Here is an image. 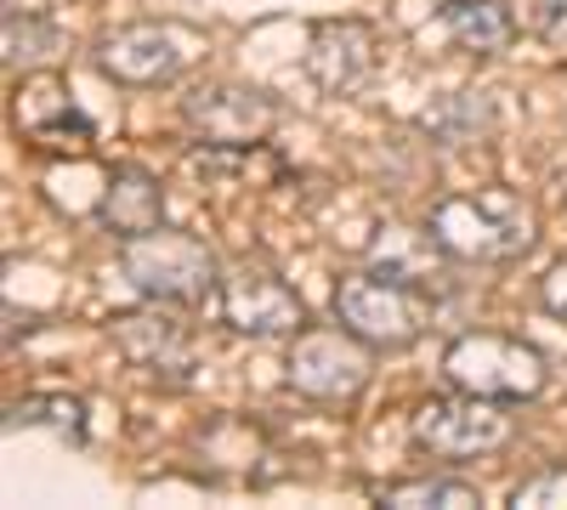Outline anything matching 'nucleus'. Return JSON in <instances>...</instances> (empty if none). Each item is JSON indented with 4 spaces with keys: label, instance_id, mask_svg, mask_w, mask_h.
<instances>
[{
    "label": "nucleus",
    "instance_id": "nucleus-1",
    "mask_svg": "<svg viewBox=\"0 0 567 510\" xmlns=\"http://www.w3.org/2000/svg\"><path fill=\"white\" fill-rule=\"evenodd\" d=\"M425 233L432 244L454 261H477V267H499L528 256L539 227L523 194L511 188H477V194H443L425 210Z\"/></svg>",
    "mask_w": 567,
    "mask_h": 510
},
{
    "label": "nucleus",
    "instance_id": "nucleus-2",
    "mask_svg": "<svg viewBox=\"0 0 567 510\" xmlns=\"http://www.w3.org/2000/svg\"><path fill=\"white\" fill-rule=\"evenodd\" d=\"M120 272H125V284L136 295H148L154 306H205L221 290V267H216L210 244L194 239V233H171V227L125 239Z\"/></svg>",
    "mask_w": 567,
    "mask_h": 510
},
{
    "label": "nucleus",
    "instance_id": "nucleus-3",
    "mask_svg": "<svg viewBox=\"0 0 567 510\" xmlns=\"http://www.w3.org/2000/svg\"><path fill=\"white\" fill-rule=\"evenodd\" d=\"M329 306H336V323H347L374 352H403L432 330V301L420 295V284H409L398 272H381V267L347 272L336 295H329Z\"/></svg>",
    "mask_w": 567,
    "mask_h": 510
},
{
    "label": "nucleus",
    "instance_id": "nucleus-4",
    "mask_svg": "<svg viewBox=\"0 0 567 510\" xmlns=\"http://www.w3.org/2000/svg\"><path fill=\"white\" fill-rule=\"evenodd\" d=\"M443 375H449L454 392H471V397L534 403V397L550 386V363H545V352L528 346L523 335L477 330V335L449 341V352H443Z\"/></svg>",
    "mask_w": 567,
    "mask_h": 510
},
{
    "label": "nucleus",
    "instance_id": "nucleus-5",
    "mask_svg": "<svg viewBox=\"0 0 567 510\" xmlns=\"http://www.w3.org/2000/svg\"><path fill=\"white\" fill-rule=\"evenodd\" d=\"M199 52V34L182 23H125L91 45V69L114 85H171Z\"/></svg>",
    "mask_w": 567,
    "mask_h": 510
},
{
    "label": "nucleus",
    "instance_id": "nucleus-6",
    "mask_svg": "<svg viewBox=\"0 0 567 510\" xmlns=\"http://www.w3.org/2000/svg\"><path fill=\"white\" fill-rule=\"evenodd\" d=\"M409 437L414 448L437 454V459H483L511 443V414L494 397H425L409 414Z\"/></svg>",
    "mask_w": 567,
    "mask_h": 510
},
{
    "label": "nucleus",
    "instance_id": "nucleus-7",
    "mask_svg": "<svg viewBox=\"0 0 567 510\" xmlns=\"http://www.w3.org/2000/svg\"><path fill=\"white\" fill-rule=\"evenodd\" d=\"M182 119L205 148H261L278 125V103L245 80H205L182 97Z\"/></svg>",
    "mask_w": 567,
    "mask_h": 510
},
{
    "label": "nucleus",
    "instance_id": "nucleus-8",
    "mask_svg": "<svg viewBox=\"0 0 567 510\" xmlns=\"http://www.w3.org/2000/svg\"><path fill=\"white\" fill-rule=\"evenodd\" d=\"M369 352L374 346L358 341L347 323L341 330H301L290 341V357H284V381H290L301 397H312V403H347L374 375Z\"/></svg>",
    "mask_w": 567,
    "mask_h": 510
},
{
    "label": "nucleus",
    "instance_id": "nucleus-9",
    "mask_svg": "<svg viewBox=\"0 0 567 510\" xmlns=\"http://www.w3.org/2000/svg\"><path fill=\"white\" fill-rule=\"evenodd\" d=\"M216 312L227 330L239 335H256V341H272V335H296L307 323V306L301 295L284 284L278 272L256 267V261H239L221 272V290H216Z\"/></svg>",
    "mask_w": 567,
    "mask_h": 510
},
{
    "label": "nucleus",
    "instance_id": "nucleus-10",
    "mask_svg": "<svg viewBox=\"0 0 567 510\" xmlns=\"http://www.w3.org/2000/svg\"><path fill=\"white\" fill-rule=\"evenodd\" d=\"M109 335H114L120 357L131 368H142L148 381L176 386V392L199 381V346L176 318H165V312H120L109 323Z\"/></svg>",
    "mask_w": 567,
    "mask_h": 510
},
{
    "label": "nucleus",
    "instance_id": "nucleus-11",
    "mask_svg": "<svg viewBox=\"0 0 567 510\" xmlns=\"http://www.w3.org/2000/svg\"><path fill=\"white\" fill-rule=\"evenodd\" d=\"M374 63H381V34H374L369 23H358V18L312 23L307 52H301V69L323 97H352V91H363Z\"/></svg>",
    "mask_w": 567,
    "mask_h": 510
},
{
    "label": "nucleus",
    "instance_id": "nucleus-12",
    "mask_svg": "<svg viewBox=\"0 0 567 510\" xmlns=\"http://www.w3.org/2000/svg\"><path fill=\"white\" fill-rule=\"evenodd\" d=\"M97 221L109 227V233H120V239H136V233L165 227V188H159V176H148L142 165L109 170L103 199H97Z\"/></svg>",
    "mask_w": 567,
    "mask_h": 510
},
{
    "label": "nucleus",
    "instance_id": "nucleus-13",
    "mask_svg": "<svg viewBox=\"0 0 567 510\" xmlns=\"http://www.w3.org/2000/svg\"><path fill=\"white\" fill-rule=\"evenodd\" d=\"M432 29L465 58H499L516 40V18L499 7V0H449Z\"/></svg>",
    "mask_w": 567,
    "mask_h": 510
},
{
    "label": "nucleus",
    "instance_id": "nucleus-14",
    "mask_svg": "<svg viewBox=\"0 0 567 510\" xmlns=\"http://www.w3.org/2000/svg\"><path fill=\"white\" fill-rule=\"evenodd\" d=\"M12 114H18V125H23L29 136H40V143H63L69 131L80 136V143L91 136V125H85L80 108L69 103V85H63L58 74H29V80L18 85Z\"/></svg>",
    "mask_w": 567,
    "mask_h": 510
},
{
    "label": "nucleus",
    "instance_id": "nucleus-15",
    "mask_svg": "<svg viewBox=\"0 0 567 510\" xmlns=\"http://www.w3.org/2000/svg\"><path fill=\"white\" fill-rule=\"evenodd\" d=\"M494 97L488 91H449V97H437L432 108L420 114V131L432 136L437 148H471L483 143V136L494 131Z\"/></svg>",
    "mask_w": 567,
    "mask_h": 510
},
{
    "label": "nucleus",
    "instance_id": "nucleus-16",
    "mask_svg": "<svg viewBox=\"0 0 567 510\" xmlns=\"http://www.w3.org/2000/svg\"><path fill=\"white\" fill-rule=\"evenodd\" d=\"M381 504H392V510H471V504H483V493L471 482H454V477H414V482L381 488Z\"/></svg>",
    "mask_w": 567,
    "mask_h": 510
},
{
    "label": "nucleus",
    "instance_id": "nucleus-17",
    "mask_svg": "<svg viewBox=\"0 0 567 510\" xmlns=\"http://www.w3.org/2000/svg\"><path fill=\"white\" fill-rule=\"evenodd\" d=\"M12 426H45L58 437H85V403L69 397V392H40V397H23L12 403Z\"/></svg>",
    "mask_w": 567,
    "mask_h": 510
},
{
    "label": "nucleus",
    "instance_id": "nucleus-18",
    "mask_svg": "<svg viewBox=\"0 0 567 510\" xmlns=\"http://www.w3.org/2000/svg\"><path fill=\"white\" fill-rule=\"evenodd\" d=\"M45 52H58V29L29 7H7V63L18 69V63H34Z\"/></svg>",
    "mask_w": 567,
    "mask_h": 510
},
{
    "label": "nucleus",
    "instance_id": "nucleus-19",
    "mask_svg": "<svg viewBox=\"0 0 567 510\" xmlns=\"http://www.w3.org/2000/svg\"><path fill=\"white\" fill-rule=\"evenodd\" d=\"M511 504L516 510H567V466H550L528 482L511 488Z\"/></svg>",
    "mask_w": 567,
    "mask_h": 510
},
{
    "label": "nucleus",
    "instance_id": "nucleus-20",
    "mask_svg": "<svg viewBox=\"0 0 567 510\" xmlns=\"http://www.w3.org/2000/svg\"><path fill=\"white\" fill-rule=\"evenodd\" d=\"M528 23H534L539 40L567 45V0H534V7H528Z\"/></svg>",
    "mask_w": 567,
    "mask_h": 510
},
{
    "label": "nucleus",
    "instance_id": "nucleus-21",
    "mask_svg": "<svg viewBox=\"0 0 567 510\" xmlns=\"http://www.w3.org/2000/svg\"><path fill=\"white\" fill-rule=\"evenodd\" d=\"M539 301H545V312H550V318H561V323H567V261H556V267L539 278Z\"/></svg>",
    "mask_w": 567,
    "mask_h": 510
},
{
    "label": "nucleus",
    "instance_id": "nucleus-22",
    "mask_svg": "<svg viewBox=\"0 0 567 510\" xmlns=\"http://www.w3.org/2000/svg\"><path fill=\"white\" fill-rule=\"evenodd\" d=\"M556 199H561V210H567V165L556 170Z\"/></svg>",
    "mask_w": 567,
    "mask_h": 510
}]
</instances>
